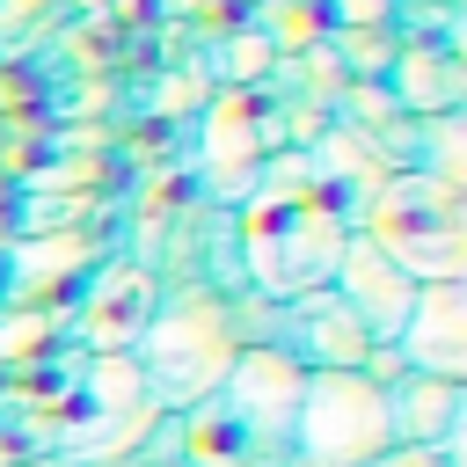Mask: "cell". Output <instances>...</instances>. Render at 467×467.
I'll return each mask as SVG.
<instances>
[{
  "label": "cell",
  "mask_w": 467,
  "mask_h": 467,
  "mask_svg": "<svg viewBox=\"0 0 467 467\" xmlns=\"http://www.w3.org/2000/svg\"><path fill=\"white\" fill-rule=\"evenodd\" d=\"M15 467H73V460H58V452H29V460H15Z\"/></svg>",
  "instance_id": "obj_10"
},
{
  "label": "cell",
  "mask_w": 467,
  "mask_h": 467,
  "mask_svg": "<svg viewBox=\"0 0 467 467\" xmlns=\"http://www.w3.org/2000/svg\"><path fill=\"white\" fill-rule=\"evenodd\" d=\"M394 365L409 372H438V379H467V277H431L416 285L401 328H394Z\"/></svg>",
  "instance_id": "obj_6"
},
{
  "label": "cell",
  "mask_w": 467,
  "mask_h": 467,
  "mask_svg": "<svg viewBox=\"0 0 467 467\" xmlns=\"http://www.w3.org/2000/svg\"><path fill=\"white\" fill-rule=\"evenodd\" d=\"M161 467H182V460H161Z\"/></svg>",
  "instance_id": "obj_11"
},
{
  "label": "cell",
  "mask_w": 467,
  "mask_h": 467,
  "mask_svg": "<svg viewBox=\"0 0 467 467\" xmlns=\"http://www.w3.org/2000/svg\"><path fill=\"white\" fill-rule=\"evenodd\" d=\"M299 387H306L299 358L270 343H241L234 372L204 401L175 409V460L182 467H285Z\"/></svg>",
  "instance_id": "obj_1"
},
{
  "label": "cell",
  "mask_w": 467,
  "mask_h": 467,
  "mask_svg": "<svg viewBox=\"0 0 467 467\" xmlns=\"http://www.w3.org/2000/svg\"><path fill=\"white\" fill-rule=\"evenodd\" d=\"M409 299H416V277H409L372 234H350V241L336 248V306H343L372 343H394Z\"/></svg>",
  "instance_id": "obj_7"
},
{
  "label": "cell",
  "mask_w": 467,
  "mask_h": 467,
  "mask_svg": "<svg viewBox=\"0 0 467 467\" xmlns=\"http://www.w3.org/2000/svg\"><path fill=\"white\" fill-rule=\"evenodd\" d=\"M387 394L365 365H321L299 387V416H292V460L285 467H365L372 452H387Z\"/></svg>",
  "instance_id": "obj_3"
},
{
  "label": "cell",
  "mask_w": 467,
  "mask_h": 467,
  "mask_svg": "<svg viewBox=\"0 0 467 467\" xmlns=\"http://www.w3.org/2000/svg\"><path fill=\"white\" fill-rule=\"evenodd\" d=\"M241 358V321H234V299L226 292H204V285H182V292H161L139 343H131V365L146 379V394L175 416L190 401H204Z\"/></svg>",
  "instance_id": "obj_2"
},
{
  "label": "cell",
  "mask_w": 467,
  "mask_h": 467,
  "mask_svg": "<svg viewBox=\"0 0 467 467\" xmlns=\"http://www.w3.org/2000/svg\"><path fill=\"white\" fill-rule=\"evenodd\" d=\"M161 416H168V409L146 394L131 350H95L88 387H80L73 416L58 423L51 452L73 460V467H88V460H139V445H146V431H153Z\"/></svg>",
  "instance_id": "obj_4"
},
{
  "label": "cell",
  "mask_w": 467,
  "mask_h": 467,
  "mask_svg": "<svg viewBox=\"0 0 467 467\" xmlns=\"http://www.w3.org/2000/svg\"><path fill=\"white\" fill-rule=\"evenodd\" d=\"M387 394V431L394 445H438L467 460V379H438V372H409L394 365L379 379Z\"/></svg>",
  "instance_id": "obj_8"
},
{
  "label": "cell",
  "mask_w": 467,
  "mask_h": 467,
  "mask_svg": "<svg viewBox=\"0 0 467 467\" xmlns=\"http://www.w3.org/2000/svg\"><path fill=\"white\" fill-rule=\"evenodd\" d=\"M416 285H431V277H460V219H452V204L431 190V182H401L387 204H379V219L365 226Z\"/></svg>",
  "instance_id": "obj_5"
},
{
  "label": "cell",
  "mask_w": 467,
  "mask_h": 467,
  "mask_svg": "<svg viewBox=\"0 0 467 467\" xmlns=\"http://www.w3.org/2000/svg\"><path fill=\"white\" fill-rule=\"evenodd\" d=\"M365 467H460V452H438V445H387V452H372Z\"/></svg>",
  "instance_id": "obj_9"
}]
</instances>
